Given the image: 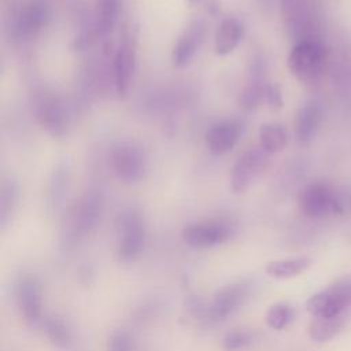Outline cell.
<instances>
[{"label":"cell","instance_id":"cell-1","mask_svg":"<svg viewBox=\"0 0 351 351\" xmlns=\"http://www.w3.org/2000/svg\"><path fill=\"white\" fill-rule=\"evenodd\" d=\"M328 51L321 40L298 41L288 55L289 71L302 82L313 84L326 69Z\"/></svg>","mask_w":351,"mask_h":351},{"label":"cell","instance_id":"cell-2","mask_svg":"<svg viewBox=\"0 0 351 351\" xmlns=\"http://www.w3.org/2000/svg\"><path fill=\"white\" fill-rule=\"evenodd\" d=\"M118 241H117V256L123 263H130L138 259L141 255L147 232L141 215L134 210L122 213L117 221Z\"/></svg>","mask_w":351,"mask_h":351},{"label":"cell","instance_id":"cell-3","mask_svg":"<svg viewBox=\"0 0 351 351\" xmlns=\"http://www.w3.org/2000/svg\"><path fill=\"white\" fill-rule=\"evenodd\" d=\"M103 210L101 197L96 193L85 195L71 210L66 228L63 230V243L73 245L86 234H89L97 225Z\"/></svg>","mask_w":351,"mask_h":351},{"label":"cell","instance_id":"cell-4","mask_svg":"<svg viewBox=\"0 0 351 351\" xmlns=\"http://www.w3.org/2000/svg\"><path fill=\"white\" fill-rule=\"evenodd\" d=\"M306 307L317 318H332L346 314L351 307V278L339 280L314 293L307 300Z\"/></svg>","mask_w":351,"mask_h":351},{"label":"cell","instance_id":"cell-5","mask_svg":"<svg viewBox=\"0 0 351 351\" xmlns=\"http://www.w3.org/2000/svg\"><path fill=\"white\" fill-rule=\"evenodd\" d=\"M300 211L311 219H321L343 211L340 197L335 189L322 181L306 185L299 193Z\"/></svg>","mask_w":351,"mask_h":351},{"label":"cell","instance_id":"cell-6","mask_svg":"<svg viewBox=\"0 0 351 351\" xmlns=\"http://www.w3.org/2000/svg\"><path fill=\"white\" fill-rule=\"evenodd\" d=\"M233 234V228L223 219H207L186 225L182 240L193 248H211L226 243Z\"/></svg>","mask_w":351,"mask_h":351},{"label":"cell","instance_id":"cell-7","mask_svg":"<svg viewBox=\"0 0 351 351\" xmlns=\"http://www.w3.org/2000/svg\"><path fill=\"white\" fill-rule=\"evenodd\" d=\"M111 166L121 181L133 184L144 177L147 156L140 147L132 143H122L112 151Z\"/></svg>","mask_w":351,"mask_h":351},{"label":"cell","instance_id":"cell-8","mask_svg":"<svg viewBox=\"0 0 351 351\" xmlns=\"http://www.w3.org/2000/svg\"><path fill=\"white\" fill-rule=\"evenodd\" d=\"M51 21V8L43 0H30L16 12L12 32L18 38H30L40 33Z\"/></svg>","mask_w":351,"mask_h":351},{"label":"cell","instance_id":"cell-9","mask_svg":"<svg viewBox=\"0 0 351 351\" xmlns=\"http://www.w3.org/2000/svg\"><path fill=\"white\" fill-rule=\"evenodd\" d=\"M267 152L261 147L244 152L233 165L230 173V188L234 193L245 192L256 177L263 171L267 162Z\"/></svg>","mask_w":351,"mask_h":351},{"label":"cell","instance_id":"cell-10","mask_svg":"<svg viewBox=\"0 0 351 351\" xmlns=\"http://www.w3.org/2000/svg\"><path fill=\"white\" fill-rule=\"evenodd\" d=\"M15 300L26 322L37 324L41 319V287L34 276L25 274L18 280L15 285Z\"/></svg>","mask_w":351,"mask_h":351},{"label":"cell","instance_id":"cell-11","mask_svg":"<svg viewBox=\"0 0 351 351\" xmlns=\"http://www.w3.org/2000/svg\"><path fill=\"white\" fill-rule=\"evenodd\" d=\"M247 296V287L244 284H229L218 289L210 304L208 317L213 321H223L232 315Z\"/></svg>","mask_w":351,"mask_h":351},{"label":"cell","instance_id":"cell-12","mask_svg":"<svg viewBox=\"0 0 351 351\" xmlns=\"http://www.w3.org/2000/svg\"><path fill=\"white\" fill-rule=\"evenodd\" d=\"M204 23L193 21L178 37L171 51V62L176 67H185L192 62L204 38Z\"/></svg>","mask_w":351,"mask_h":351},{"label":"cell","instance_id":"cell-13","mask_svg":"<svg viewBox=\"0 0 351 351\" xmlns=\"http://www.w3.org/2000/svg\"><path fill=\"white\" fill-rule=\"evenodd\" d=\"M37 118L41 126L53 137H62L67 132L69 115L63 103L53 97L47 96L38 103Z\"/></svg>","mask_w":351,"mask_h":351},{"label":"cell","instance_id":"cell-14","mask_svg":"<svg viewBox=\"0 0 351 351\" xmlns=\"http://www.w3.org/2000/svg\"><path fill=\"white\" fill-rule=\"evenodd\" d=\"M240 125L234 121H221L214 123L206 132V144L215 155H222L230 151L240 138Z\"/></svg>","mask_w":351,"mask_h":351},{"label":"cell","instance_id":"cell-15","mask_svg":"<svg viewBox=\"0 0 351 351\" xmlns=\"http://www.w3.org/2000/svg\"><path fill=\"white\" fill-rule=\"evenodd\" d=\"M136 66V51L132 40H123L114 56V81L119 95L129 89Z\"/></svg>","mask_w":351,"mask_h":351},{"label":"cell","instance_id":"cell-16","mask_svg":"<svg viewBox=\"0 0 351 351\" xmlns=\"http://www.w3.org/2000/svg\"><path fill=\"white\" fill-rule=\"evenodd\" d=\"M322 122V108L315 101L304 103L295 119V136L300 144H308L317 134Z\"/></svg>","mask_w":351,"mask_h":351},{"label":"cell","instance_id":"cell-17","mask_svg":"<svg viewBox=\"0 0 351 351\" xmlns=\"http://www.w3.org/2000/svg\"><path fill=\"white\" fill-rule=\"evenodd\" d=\"M243 38V25L234 16H226L219 23L215 37H214V49L219 56H225L234 51L239 43Z\"/></svg>","mask_w":351,"mask_h":351},{"label":"cell","instance_id":"cell-18","mask_svg":"<svg viewBox=\"0 0 351 351\" xmlns=\"http://www.w3.org/2000/svg\"><path fill=\"white\" fill-rule=\"evenodd\" d=\"M311 265H313V261L308 256L282 258V259L270 261L266 265L265 271L269 277H273L277 280H287V278H293L302 274Z\"/></svg>","mask_w":351,"mask_h":351},{"label":"cell","instance_id":"cell-19","mask_svg":"<svg viewBox=\"0 0 351 351\" xmlns=\"http://www.w3.org/2000/svg\"><path fill=\"white\" fill-rule=\"evenodd\" d=\"M267 84H265V64L262 60H255L250 71V80L241 95V104L245 108L256 106L266 93Z\"/></svg>","mask_w":351,"mask_h":351},{"label":"cell","instance_id":"cell-20","mask_svg":"<svg viewBox=\"0 0 351 351\" xmlns=\"http://www.w3.org/2000/svg\"><path fill=\"white\" fill-rule=\"evenodd\" d=\"M288 130L281 123H263L259 128V147L267 154H274L288 144Z\"/></svg>","mask_w":351,"mask_h":351},{"label":"cell","instance_id":"cell-21","mask_svg":"<svg viewBox=\"0 0 351 351\" xmlns=\"http://www.w3.org/2000/svg\"><path fill=\"white\" fill-rule=\"evenodd\" d=\"M346 324V314L332 318H317L314 317L310 326V337L315 341H326L335 337Z\"/></svg>","mask_w":351,"mask_h":351},{"label":"cell","instance_id":"cell-22","mask_svg":"<svg viewBox=\"0 0 351 351\" xmlns=\"http://www.w3.org/2000/svg\"><path fill=\"white\" fill-rule=\"evenodd\" d=\"M119 12V0H100L97 14V33L107 36L112 32Z\"/></svg>","mask_w":351,"mask_h":351},{"label":"cell","instance_id":"cell-23","mask_svg":"<svg viewBox=\"0 0 351 351\" xmlns=\"http://www.w3.org/2000/svg\"><path fill=\"white\" fill-rule=\"evenodd\" d=\"M293 319V307L285 302L271 304L266 311V324L274 330H282Z\"/></svg>","mask_w":351,"mask_h":351},{"label":"cell","instance_id":"cell-24","mask_svg":"<svg viewBox=\"0 0 351 351\" xmlns=\"http://www.w3.org/2000/svg\"><path fill=\"white\" fill-rule=\"evenodd\" d=\"M44 330L47 337L56 347H66L70 341V329L67 328L64 321L58 317L48 318L44 324Z\"/></svg>","mask_w":351,"mask_h":351},{"label":"cell","instance_id":"cell-25","mask_svg":"<svg viewBox=\"0 0 351 351\" xmlns=\"http://www.w3.org/2000/svg\"><path fill=\"white\" fill-rule=\"evenodd\" d=\"M16 199H18L16 186L14 185V182H5L1 189V203H0V223L3 229L7 226V223L12 217V213L16 206Z\"/></svg>","mask_w":351,"mask_h":351},{"label":"cell","instance_id":"cell-26","mask_svg":"<svg viewBox=\"0 0 351 351\" xmlns=\"http://www.w3.org/2000/svg\"><path fill=\"white\" fill-rule=\"evenodd\" d=\"M252 343V336L247 330L236 329L228 332L222 339V348L225 351H243Z\"/></svg>","mask_w":351,"mask_h":351},{"label":"cell","instance_id":"cell-27","mask_svg":"<svg viewBox=\"0 0 351 351\" xmlns=\"http://www.w3.org/2000/svg\"><path fill=\"white\" fill-rule=\"evenodd\" d=\"M66 184H67V169L58 167L53 173V178L49 186V204L52 207H56L60 203L64 193Z\"/></svg>","mask_w":351,"mask_h":351},{"label":"cell","instance_id":"cell-28","mask_svg":"<svg viewBox=\"0 0 351 351\" xmlns=\"http://www.w3.org/2000/svg\"><path fill=\"white\" fill-rule=\"evenodd\" d=\"M133 339L130 333L125 329L114 330L106 344V351H132Z\"/></svg>","mask_w":351,"mask_h":351},{"label":"cell","instance_id":"cell-29","mask_svg":"<svg viewBox=\"0 0 351 351\" xmlns=\"http://www.w3.org/2000/svg\"><path fill=\"white\" fill-rule=\"evenodd\" d=\"M265 99H266L267 104L271 108H281L282 107V93H281V89L277 84L267 85Z\"/></svg>","mask_w":351,"mask_h":351},{"label":"cell","instance_id":"cell-30","mask_svg":"<svg viewBox=\"0 0 351 351\" xmlns=\"http://www.w3.org/2000/svg\"><path fill=\"white\" fill-rule=\"evenodd\" d=\"M199 1H200V0H188L189 4H196V3H199Z\"/></svg>","mask_w":351,"mask_h":351}]
</instances>
